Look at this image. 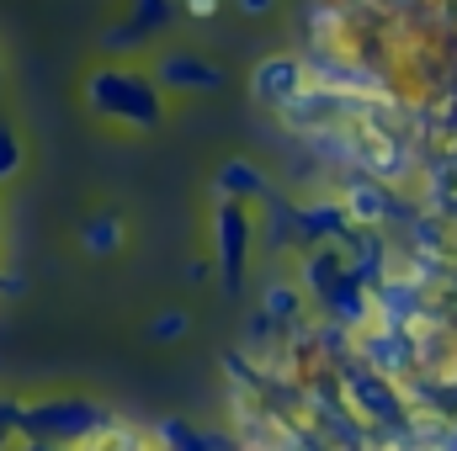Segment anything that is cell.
Returning <instances> with one entry per match:
<instances>
[{
    "label": "cell",
    "instance_id": "6da1fadb",
    "mask_svg": "<svg viewBox=\"0 0 457 451\" xmlns=\"http://www.w3.org/2000/svg\"><path fill=\"white\" fill-rule=\"evenodd\" d=\"M11 425H16V409H5V404H0V441L11 436Z\"/></svg>",
    "mask_w": 457,
    "mask_h": 451
}]
</instances>
